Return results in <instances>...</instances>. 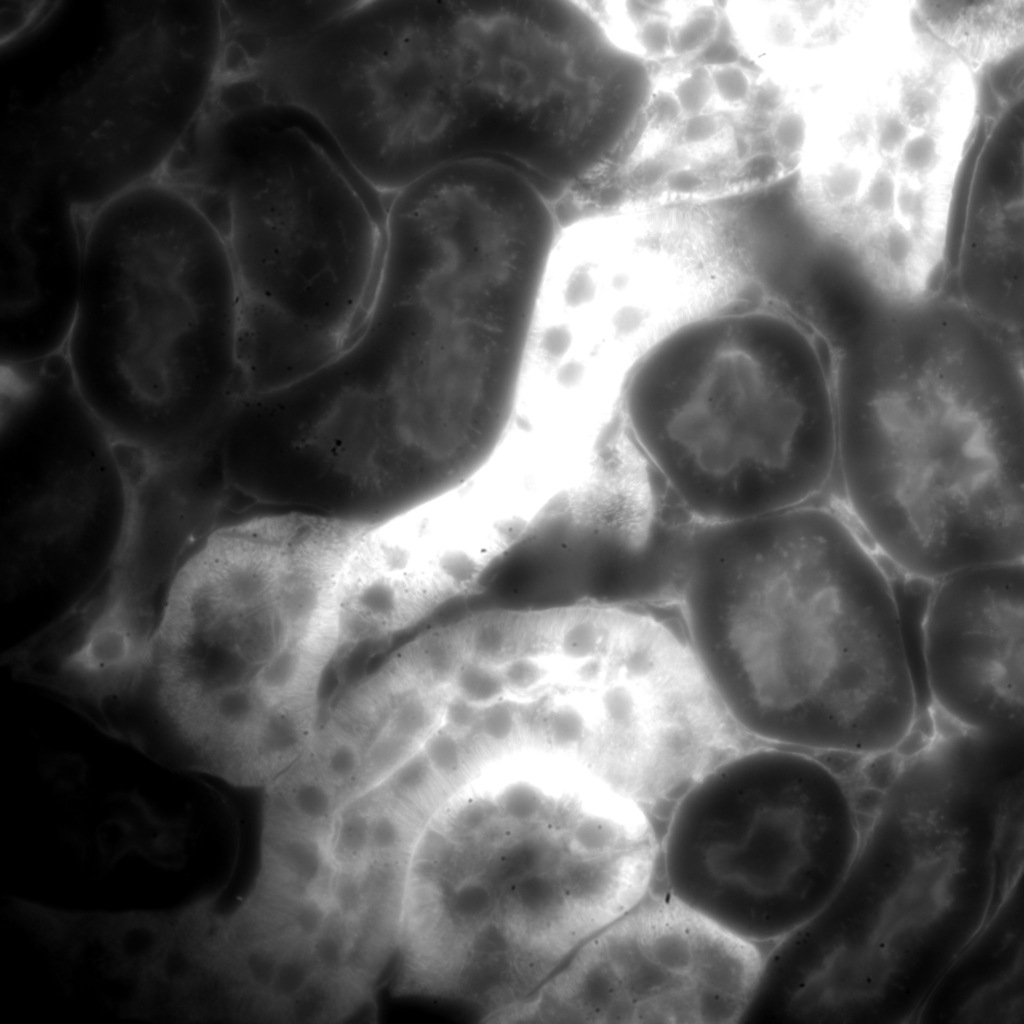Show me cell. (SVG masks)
Returning a JSON list of instances; mask_svg holds the SVG:
<instances>
[{
  "mask_svg": "<svg viewBox=\"0 0 1024 1024\" xmlns=\"http://www.w3.org/2000/svg\"><path fill=\"white\" fill-rule=\"evenodd\" d=\"M1024 776L938 735L894 770L827 905L775 941L757 996L781 1023H910L1023 872Z\"/></svg>",
  "mask_w": 1024,
  "mask_h": 1024,
  "instance_id": "obj_1",
  "label": "cell"
},
{
  "mask_svg": "<svg viewBox=\"0 0 1024 1024\" xmlns=\"http://www.w3.org/2000/svg\"><path fill=\"white\" fill-rule=\"evenodd\" d=\"M691 647L735 723L766 742L877 757L917 723L895 590L841 514L744 557Z\"/></svg>",
  "mask_w": 1024,
  "mask_h": 1024,
  "instance_id": "obj_2",
  "label": "cell"
},
{
  "mask_svg": "<svg viewBox=\"0 0 1024 1024\" xmlns=\"http://www.w3.org/2000/svg\"><path fill=\"white\" fill-rule=\"evenodd\" d=\"M386 225L402 316L395 407L433 439L495 449L555 248L553 205L507 166L459 161L394 193Z\"/></svg>",
  "mask_w": 1024,
  "mask_h": 1024,
  "instance_id": "obj_3",
  "label": "cell"
},
{
  "mask_svg": "<svg viewBox=\"0 0 1024 1024\" xmlns=\"http://www.w3.org/2000/svg\"><path fill=\"white\" fill-rule=\"evenodd\" d=\"M413 89L407 184L445 164L510 167L552 203L620 156L634 120L632 59L570 1L408 0Z\"/></svg>",
  "mask_w": 1024,
  "mask_h": 1024,
  "instance_id": "obj_4",
  "label": "cell"
},
{
  "mask_svg": "<svg viewBox=\"0 0 1024 1024\" xmlns=\"http://www.w3.org/2000/svg\"><path fill=\"white\" fill-rule=\"evenodd\" d=\"M79 222L83 270L63 350L76 385L112 438L161 456L192 452L240 374L226 240L159 177Z\"/></svg>",
  "mask_w": 1024,
  "mask_h": 1024,
  "instance_id": "obj_5",
  "label": "cell"
},
{
  "mask_svg": "<svg viewBox=\"0 0 1024 1024\" xmlns=\"http://www.w3.org/2000/svg\"><path fill=\"white\" fill-rule=\"evenodd\" d=\"M836 471L863 538L907 577L1023 561L1021 398L932 373L843 393Z\"/></svg>",
  "mask_w": 1024,
  "mask_h": 1024,
  "instance_id": "obj_6",
  "label": "cell"
},
{
  "mask_svg": "<svg viewBox=\"0 0 1024 1024\" xmlns=\"http://www.w3.org/2000/svg\"><path fill=\"white\" fill-rule=\"evenodd\" d=\"M868 817L820 760L745 749L673 808L660 843L667 893L747 941L774 943L834 896Z\"/></svg>",
  "mask_w": 1024,
  "mask_h": 1024,
  "instance_id": "obj_7",
  "label": "cell"
},
{
  "mask_svg": "<svg viewBox=\"0 0 1024 1024\" xmlns=\"http://www.w3.org/2000/svg\"><path fill=\"white\" fill-rule=\"evenodd\" d=\"M343 164L303 127L239 130L217 161L227 200L238 319L344 350L364 325L380 276L386 220Z\"/></svg>",
  "mask_w": 1024,
  "mask_h": 1024,
  "instance_id": "obj_8",
  "label": "cell"
},
{
  "mask_svg": "<svg viewBox=\"0 0 1024 1024\" xmlns=\"http://www.w3.org/2000/svg\"><path fill=\"white\" fill-rule=\"evenodd\" d=\"M356 538L347 520L300 514L220 529L180 567L164 608L237 678L288 686L334 655L330 608Z\"/></svg>",
  "mask_w": 1024,
  "mask_h": 1024,
  "instance_id": "obj_9",
  "label": "cell"
},
{
  "mask_svg": "<svg viewBox=\"0 0 1024 1024\" xmlns=\"http://www.w3.org/2000/svg\"><path fill=\"white\" fill-rule=\"evenodd\" d=\"M762 961L756 944L669 893H648L584 942L521 1013L542 1022L735 1024Z\"/></svg>",
  "mask_w": 1024,
  "mask_h": 1024,
  "instance_id": "obj_10",
  "label": "cell"
},
{
  "mask_svg": "<svg viewBox=\"0 0 1024 1024\" xmlns=\"http://www.w3.org/2000/svg\"><path fill=\"white\" fill-rule=\"evenodd\" d=\"M636 852L606 815L555 801L526 816L503 813L492 796L443 807L427 824L415 857L426 917L457 935L522 898L558 893L591 871Z\"/></svg>",
  "mask_w": 1024,
  "mask_h": 1024,
  "instance_id": "obj_11",
  "label": "cell"
},
{
  "mask_svg": "<svg viewBox=\"0 0 1024 1024\" xmlns=\"http://www.w3.org/2000/svg\"><path fill=\"white\" fill-rule=\"evenodd\" d=\"M407 866L381 840L340 825L262 829L252 895L281 931L331 956L392 950Z\"/></svg>",
  "mask_w": 1024,
  "mask_h": 1024,
  "instance_id": "obj_12",
  "label": "cell"
},
{
  "mask_svg": "<svg viewBox=\"0 0 1024 1024\" xmlns=\"http://www.w3.org/2000/svg\"><path fill=\"white\" fill-rule=\"evenodd\" d=\"M1023 561L954 571L934 582L923 618L925 678L933 707L985 732L1023 730Z\"/></svg>",
  "mask_w": 1024,
  "mask_h": 1024,
  "instance_id": "obj_13",
  "label": "cell"
},
{
  "mask_svg": "<svg viewBox=\"0 0 1024 1024\" xmlns=\"http://www.w3.org/2000/svg\"><path fill=\"white\" fill-rule=\"evenodd\" d=\"M160 613L155 604L98 588L10 652L8 664L18 676L113 720L143 687Z\"/></svg>",
  "mask_w": 1024,
  "mask_h": 1024,
  "instance_id": "obj_14",
  "label": "cell"
},
{
  "mask_svg": "<svg viewBox=\"0 0 1024 1024\" xmlns=\"http://www.w3.org/2000/svg\"><path fill=\"white\" fill-rule=\"evenodd\" d=\"M84 236L71 205L19 200L1 225V364L63 352L74 320Z\"/></svg>",
  "mask_w": 1024,
  "mask_h": 1024,
  "instance_id": "obj_15",
  "label": "cell"
},
{
  "mask_svg": "<svg viewBox=\"0 0 1024 1024\" xmlns=\"http://www.w3.org/2000/svg\"><path fill=\"white\" fill-rule=\"evenodd\" d=\"M1023 884L937 981L916 1023H1023Z\"/></svg>",
  "mask_w": 1024,
  "mask_h": 1024,
  "instance_id": "obj_16",
  "label": "cell"
},
{
  "mask_svg": "<svg viewBox=\"0 0 1024 1024\" xmlns=\"http://www.w3.org/2000/svg\"><path fill=\"white\" fill-rule=\"evenodd\" d=\"M350 1L221 2V78H234L266 53L323 26Z\"/></svg>",
  "mask_w": 1024,
  "mask_h": 1024,
  "instance_id": "obj_17",
  "label": "cell"
},
{
  "mask_svg": "<svg viewBox=\"0 0 1024 1024\" xmlns=\"http://www.w3.org/2000/svg\"><path fill=\"white\" fill-rule=\"evenodd\" d=\"M533 619L534 613L504 611L473 617L458 628L466 656L500 666L520 653Z\"/></svg>",
  "mask_w": 1024,
  "mask_h": 1024,
  "instance_id": "obj_18",
  "label": "cell"
},
{
  "mask_svg": "<svg viewBox=\"0 0 1024 1024\" xmlns=\"http://www.w3.org/2000/svg\"><path fill=\"white\" fill-rule=\"evenodd\" d=\"M406 650L419 677L434 689L450 684L466 656L458 628L427 633Z\"/></svg>",
  "mask_w": 1024,
  "mask_h": 1024,
  "instance_id": "obj_19",
  "label": "cell"
},
{
  "mask_svg": "<svg viewBox=\"0 0 1024 1024\" xmlns=\"http://www.w3.org/2000/svg\"><path fill=\"white\" fill-rule=\"evenodd\" d=\"M450 685L454 693L481 707L509 693L500 666L468 656L459 664Z\"/></svg>",
  "mask_w": 1024,
  "mask_h": 1024,
  "instance_id": "obj_20",
  "label": "cell"
},
{
  "mask_svg": "<svg viewBox=\"0 0 1024 1024\" xmlns=\"http://www.w3.org/2000/svg\"><path fill=\"white\" fill-rule=\"evenodd\" d=\"M463 740L439 723L421 743L423 754L443 782L459 779L466 770L468 753Z\"/></svg>",
  "mask_w": 1024,
  "mask_h": 1024,
  "instance_id": "obj_21",
  "label": "cell"
},
{
  "mask_svg": "<svg viewBox=\"0 0 1024 1024\" xmlns=\"http://www.w3.org/2000/svg\"><path fill=\"white\" fill-rule=\"evenodd\" d=\"M672 24L671 51L674 55H697L716 34L721 18L709 6L687 8Z\"/></svg>",
  "mask_w": 1024,
  "mask_h": 1024,
  "instance_id": "obj_22",
  "label": "cell"
},
{
  "mask_svg": "<svg viewBox=\"0 0 1024 1024\" xmlns=\"http://www.w3.org/2000/svg\"><path fill=\"white\" fill-rule=\"evenodd\" d=\"M542 724L545 739L559 749H571L583 744L592 732L589 718L571 704L550 708Z\"/></svg>",
  "mask_w": 1024,
  "mask_h": 1024,
  "instance_id": "obj_23",
  "label": "cell"
},
{
  "mask_svg": "<svg viewBox=\"0 0 1024 1024\" xmlns=\"http://www.w3.org/2000/svg\"><path fill=\"white\" fill-rule=\"evenodd\" d=\"M517 729V710L504 698L481 708L474 733L489 745L502 746L514 739Z\"/></svg>",
  "mask_w": 1024,
  "mask_h": 1024,
  "instance_id": "obj_24",
  "label": "cell"
},
{
  "mask_svg": "<svg viewBox=\"0 0 1024 1024\" xmlns=\"http://www.w3.org/2000/svg\"><path fill=\"white\" fill-rule=\"evenodd\" d=\"M640 16L635 27V43L645 56L662 57L671 51L672 23L652 8H635Z\"/></svg>",
  "mask_w": 1024,
  "mask_h": 1024,
  "instance_id": "obj_25",
  "label": "cell"
},
{
  "mask_svg": "<svg viewBox=\"0 0 1024 1024\" xmlns=\"http://www.w3.org/2000/svg\"><path fill=\"white\" fill-rule=\"evenodd\" d=\"M50 3L30 1L1 2V43L30 32L51 12Z\"/></svg>",
  "mask_w": 1024,
  "mask_h": 1024,
  "instance_id": "obj_26",
  "label": "cell"
},
{
  "mask_svg": "<svg viewBox=\"0 0 1024 1024\" xmlns=\"http://www.w3.org/2000/svg\"><path fill=\"white\" fill-rule=\"evenodd\" d=\"M671 92L682 113L690 117L705 112L706 107L714 98L708 67L695 65L675 83Z\"/></svg>",
  "mask_w": 1024,
  "mask_h": 1024,
  "instance_id": "obj_27",
  "label": "cell"
},
{
  "mask_svg": "<svg viewBox=\"0 0 1024 1024\" xmlns=\"http://www.w3.org/2000/svg\"><path fill=\"white\" fill-rule=\"evenodd\" d=\"M714 98L725 106H738L751 95V79L737 63L708 67Z\"/></svg>",
  "mask_w": 1024,
  "mask_h": 1024,
  "instance_id": "obj_28",
  "label": "cell"
},
{
  "mask_svg": "<svg viewBox=\"0 0 1024 1024\" xmlns=\"http://www.w3.org/2000/svg\"><path fill=\"white\" fill-rule=\"evenodd\" d=\"M508 692H530L543 684L548 670L534 655L526 652L512 656L500 665Z\"/></svg>",
  "mask_w": 1024,
  "mask_h": 1024,
  "instance_id": "obj_29",
  "label": "cell"
},
{
  "mask_svg": "<svg viewBox=\"0 0 1024 1024\" xmlns=\"http://www.w3.org/2000/svg\"><path fill=\"white\" fill-rule=\"evenodd\" d=\"M481 708L453 692L442 702L440 724L465 737L475 732Z\"/></svg>",
  "mask_w": 1024,
  "mask_h": 1024,
  "instance_id": "obj_30",
  "label": "cell"
},
{
  "mask_svg": "<svg viewBox=\"0 0 1024 1024\" xmlns=\"http://www.w3.org/2000/svg\"><path fill=\"white\" fill-rule=\"evenodd\" d=\"M720 133V121L713 113L703 112L690 116L680 134L682 144L693 148L710 145Z\"/></svg>",
  "mask_w": 1024,
  "mask_h": 1024,
  "instance_id": "obj_31",
  "label": "cell"
}]
</instances>
